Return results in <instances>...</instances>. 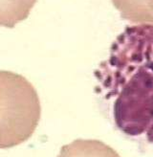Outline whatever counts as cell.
I'll return each instance as SVG.
<instances>
[{
	"label": "cell",
	"mask_w": 153,
	"mask_h": 157,
	"mask_svg": "<svg viewBox=\"0 0 153 157\" xmlns=\"http://www.w3.org/2000/svg\"><path fill=\"white\" fill-rule=\"evenodd\" d=\"M40 114L33 84L19 74L0 71V148L26 142L34 134Z\"/></svg>",
	"instance_id": "6da1fadb"
},
{
	"label": "cell",
	"mask_w": 153,
	"mask_h": 157,
	"mask_svg": "<svg viewBox=\"0 0 153 157\" xmlns=\"http://www.w3.org/2000/svg\"><path fill=\"white\" fill-rule=\"evenodd\" d=\"M57 157H120V155L102 141L78 139L64 145Z\"/></svg>",
	"instance_id": "277c9868"
},
{
	"label": "cell",
	"mask_w": 153,
	"mask_h": 157,
	"mask_svg": "<svg viewBox=\"0 0 153 157\" xmlns=\"http://www.w3.org/2000/svg\"><path fill=\"white\" fill-rule=\"evenodd\" d=\"M137 67L153 74V24L127 26L111 45L108 59L102 62L95 72L108 90L107 98L115 96L124 78Z\"/></svg>",
	"instance_id": "7a4b0ae2"
},
{
	"label": "cell",
	"mask_w": 153,
	"mask_h": 157,
	"mask_svg": "<svg viewBox=\"0 0 153 157\" xmlns=\"http://www.w3.org/2000/svg\"><path fill=\"white\" fill-rule=\"evenodd\" d=\"M36 0H0V26L13 28L25 20Z\"/></svg>",
	"instance_id": "8992f818"
},
{
	"label": "cell",
	"mask_w": 153,
	"mask_h": 157,
	"mask_svg": "<svg viewBox=\"0 0 153 157\" xmlns=\"http://www.w3.org/2000/svg\"><path fill=\"white\" fill-rule=\"evenodd\" d=\"M112 3L124 19L153 24V0H112Z\"/></svg>",
	"instance_id": "5b68a950"
},
{
	"label": "cell",
	"mask_w": 153,
	"mask_h": 157,
	"mask_svg": "<svg viewBox=\"0 0 153 157\" xmlns=\"http://www.w3.org/2000/svg\"><path fill=\"white\" fill-rule=\"evenodd\" d=\"M147 138L149 143L153 144V120L149 125V128L147 130Z\"/></svg>",
	"instance_id": "52a82bcc"
},
{
	"label": "cell",
	"mask_w": 153,
	"mask_h": 157,
	"mask_svg": "<svg viewBox=\"0 0 153 157\" xmlns=\"http://www.w3.org/2000/svg\"><path fill=\"white\" fill-rule=\"evenodd\" d=\"M115 96L113 115L117 128L129 136L147 131L153 120V74L143 67L135 68Z\"/></svg>",
	"instance_id": "3957f363"
}]
</instances>
